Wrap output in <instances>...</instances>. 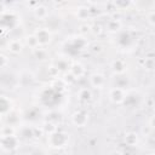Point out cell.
Listing matches in <instances>:
<instances>
[{
    "mask_svg": "<svg viewBox=\"0 0 155 155\" xmlns=\"http://www.w3.org/2000/svg\"><path fill=\"white\" fill-rule=\"evenodd\" d=\"M69 142V134L62 131H56L47 136V143L52 148H63Z\"/></svg>",
    "mask_w": 155,
    "mask_h": 155,
    "instance_id": "1",
    "label": "cell"
},
{
    "mask_svg": "<svg viewBox=\"0 0 155 155\" xmlns=\"http://www.w3.org/2000/svg\"><path fill=\"white\" fill-rule=\"evenodd\" d=\"M34 36L36 38L39 46H45V45L50 44L51 38H52L50 30L46 29V28H39V29H36L35 33H34Z\"/></svg>",
    "mask_w": 155,
    "mask_h": 155,
    "instance_id": "2",
    "label": "cell"
},
{
    "mask_svg": "<svg viewBox=\"0 0 155 155\" xmlns=\"http://www.w3.org/2000/svg\"><path fill=\"white\" fill-rule=\"evenodd\" d=\"M109 98L113 103L120 104L126 99V91L122 87H114L109 91Z\"/></svg>",
    "mask_w": 155,
    "mask_h": 155,
    "instance_id": "3",
    "label": "cell"
},
{
    "mask_svg": "<svg viewBox=\"0 0 155 155\" xmlns=\"http://www.w3.org/2000/svg\"><path fill=\"white\" fill-rule=\"evenodd\" d=\"M71 121L76 127H84V126H86V124L88 121V115L82 110L75 111L71 116Z\"/></svg>",
    "mask_w": 155,
    "mask_h": 155,
    "instance_id": "4",
    "label": "cell"
},
{
    "mask_svg": "<svg viewBox=\"0 0 155 155\" xmlns=\"http://www.w3.org/2000/svg\"><path fill=\"white\" fill-rule=\"evenodd\" d=\"M90 84L94 88H102L105 84V78L101 73H93L90 76Z\"/></svg>",
    "mask_w": 155,
    "mask_h": 155,
    "instance_id": "5",
    "label": "cell"
},
{
    "mask_svg": "<svg viewBox=\"0 0 155 155\" xmlns=\"http://www.w3.org/2000/svg\"><path fill=\"white\" fill-rule=\"evenodd\" d=\"M1 139H2L1 147H2L4 150L10 151V150H13V149L17 147L18 140H17V138H16L15 136H10V137H2V136H1Z\"/></svg>",
    "mask_w": 155,
    "mask_h": 155,
    "instance_id": "6",
    "label": "cell"
},
{
    "mask_svg": "<svg viewBox=\"0 0 155 155\" xmlns=\"http://www.w3.org/2000/svg\"><path fill=\"white\" fill-rule=\"evenodd\" d=\"M111 69L116 74H124L126 70V63L122 59H115L111 62Z\"/></svg>",
    "mask_w": 155,
    "mask_h": 155,
    "instance_id": "7",
    "label": "cell"
},
{
    "mask_svg": "<svg viewBox=\"0 0 155 155\" xmlns=\"http://www.w3.org/2000/svg\"><path fill=\"white\" fill-rule=\"evenodd\" d=\"M70 74H71V76L74 79H79V78H81L85 74V69H84V67L80 63H75L70 68Z\"/></svg>",
    "mask_w": 155,
    "mask_h": 155,
    "instance_id": "8",
    "label": "cell"
},
{
    "mask_svg": "<svg viewBox=\"0 0 155 155\" xmlns=\"http://www.w3.org/2000/svg\"><path fill=\"white\" fill-rule=\"evenodd\" d=\"M22 44L19 40H11L8 44H7V50L11 52V53H19L22 51Z\"/></svg>",
    "mask_w": 155,
    "mask_h": 155,
    "instance_id": "9",
    "label": "cell"
},
{
    "mask_svg": "<svg viewBox=\"0 0 155 155\" xmlns=\"http://www.w3.org/2000/svg\"><path fill=\"white\" fill-rule=\"evenodd\" d=\"M34 16L38 18V19H44L47 17V8L42 5H39L35 10H34Z\"/></svg>",
    "mask_w": 155,
    "mask_h": 155,
    "instance_id": "10",
    "label": "cell"
},
{
    "mask_svg": "<svg viewBox=\"0 0 155 155\" xmlns=\"http://www.w3.org/2000/svg\"><path fill=\"white\" fill-rule=\"evenodd\" d=\"M10 110V101L4 96H0V114H5Z\"/></svg>",
    "mask_w": 155,
    "mask_h": 155,
    "instance_id": "11",
    "label": "cell"
},
{
    "mask_svg": "<svg viewBox=\"0 0 155 155\" xmlns=\"http://www.w3.org/2000/svg\"><path fill=\"white\" fill-rule=\"evenodd\" d=\"M125 142H126V144H127V145L133 147V145H136V144H137V142H138V137H137V134H136V133L130 132V133H127V134L125 136Z\"/></svg>",
    "mask_w": 155,
    "mask_h": 155,
    "instance_id": "12",
    "label": "cell"
},
{
    "mask_svg": "<svg viewBox=\"0 0 155 155\" xmlns=\"http://www.w3.org/2000/svg\"><path fill=\"white\" fill-rule=\"evenodd\" d=\"M25 40H27V44H28V46H29L30 48H33V50L39 48V44H38V40H36V38L34 36V34L28 35Z\"/></svg>",
    "mask_w": 155,
    "mask_h": 155,
    "instance_id": "13",
    "label": "cell"
},
{
    "mask_svg": "<svg viewBox=\"0 0 155 155\" xmlns=\"http://www.w3.org/2000/svg\"><path fill=\"white\" fill-rule=\"evenodd\" d=\"M79 98L81 101H90L91 99V91L87 88H82L79 91Z\"/></svg>",
    "mask_w": 155,
    "mask_h": 155,
    "instance_id": "14",
    "label": "cell"
},
{
    "mask_svg": "<svg viewBox=\"0 0 155 155\" xmlns=\"http://www.w3.org/2000/svg\"><path fill=\"white\" fill-rule=\"evenodd\" d=\"M44 131H45V132L47 133V136H48V134H51V133H53V132L57 131V126H54V125L51 124V122H46L45 126H44Z\"/></svg>",
    "mask_w": 155,
    "mask_h": 155,
    "instance_id": "15",
    "label": "cell"
},
{
    "mask_svg": "<svg viewBox=\"0 0 155 155\" xmlns=\"http://www.w3.org/2000/svg\"><path fill=\"white\" fill-rule=\"evenodd\" d=\"M1 133H2V137L15 136V128H13V127H10V126H6V127H4V128H2Z\"/></svg>",
    "mask_w": 155,
    "mask_h": 155,
    "instance_id": "16",
    "label": "cell"
},
{
    "mask_svg": "<svg viewBox=\"0 0 155 155\" xmlns=\"http://www.w3.org/2000/svg\"><path fill=\"white\" fill-rule=\"evenodd\" d=\"M144 68L147 70H153L154 69V58L153 57L145 58V61H144Z\"/></svg>",
    "mask_w": 155,
    "mask_h": 155,
    "instance_id": "17",
    "label": "cell"
},
{
    "mask_svg": "<svg viewBox=\"0 0 155 155\" xmlns=\"http://www.w3.org/2000/svg\"><path fill=\"white\" fill-rule=\"evenodd\" d=\"M102 31H103V29H102V25L101 24H93V25H91V31L90 33H92L93 35H99Z\"/></svg>",
    "mask_w": 155,
    "mask_h": 155,
    "instance_id": "18",
    "label": "cell"
},
{
    "mask_svg": "<svg viewBox=\"0 0 155 155\" xmlns=\"http://www.w3.org/2000/svg\"><path fill=\"white\" fill-rule=\"evenodd\" d=\"M7 64H8V58L5 54L0 53V68H5L7 67Z\"/></svg>",
    "mask_w": 155,
    "mask_h": 155,
    "instance_id": "19",
    "label": "cell"
},
{
    "mask_svg": "<svg viewBox=\"0 0 155 155\" xmlns=\"http://www.w3.org/2000/svg\"><path fill=\"white\" fill-rule=\"evenodd\" d=\"M91 31V25L88 24H81L80 25V34H86Z\"/></svg>",
    "mask_w": 155,
    "mask_h": 155,
    "instance_id": "20",
    "label": "cell"
},
{
    "mask_svg": "<svg viewBox=\"0 0 155 155\" xmlns=\"http://www.w3.org/2000/svg\"><path fill=\"white\" fill-rule=\"evenodd\" d=\"M154 11H151V13H150V17H149V23H150V25H154Z\"/></svg>",
    "mask_w": 155,
    "mask_h": 155,
    "instance_id": "21",
    "label": "cell"
},
{
    "mask_svg": "<svg viewBox=\"0 0 155 155\" xmlns=\"http://www.w3.org/2000/svg\"><path fill=\"white\" fill-rule=\"evenodd\" d=\"M149 155H154V154H153V153H151V154H149Z\"/></svg>",
    "mask_w": 155,
    "mask_h": 155,
    "instance_id": "22",
    "label": "cell"
}]
</instances>
